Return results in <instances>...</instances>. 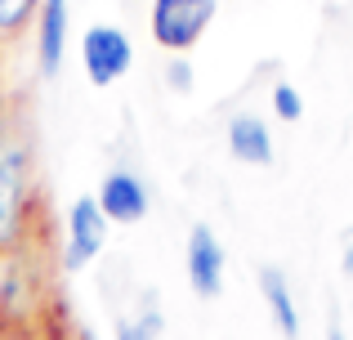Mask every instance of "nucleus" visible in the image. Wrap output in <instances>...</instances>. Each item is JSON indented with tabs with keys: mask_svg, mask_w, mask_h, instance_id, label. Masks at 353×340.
Returning <instances> with one entry per match:
<instances>
[{
	"mask_svg": "<svg viewBox=\"0 0 353 340\" xmlns=\"http://www.w3.org/2000/svg\"><path fill=\"white\" fill-rule=\"evenodd\" d=\"M27 215V143L9 121H0V251H14Z\"/></svg>",
	"mask_w": 353,
	"mask_h": 340,
	"instance_id": "obj_1",
	"label": "nucleus"
},
{
	"mask_svg": "<svg viewBox=\"0 0 353 340\" xmlns=\"http://www.w3.org/2000/svg\"><path fill=\"white\" fill-rule=\"evenodd\" d=\"M219 0H152V41L170 54H183L201 41Z\"/></svg>",
	"mask_w": 353,
	"mask_h": 340,
	"instance_id": "obj_2",
	"label": "nucleus"
},
{
	"mask_svg": "<svg viewBox=\"0 0 353 340\" xmlns=\"http://www.w3.org/2000/svg\"><path fill=\"white\" fill-rule=\"evenodd\" d=\"M130 63H134V45H130V36L121 32V27L94 23L81 36V68H85L90 86H99V90L117 86L130 72Z\"/></svg>",
	"mask_w": 353,
	"mask_h": 340,
	"instance_id": "obj_3",
	"label": "nucleus"
},
{
	"mask_svg": "<svg viewBox=\"0 0 353 340\" xmlns=\"http://www.w3.org/2000/svg\"><path fill=\"white\" fill-rule=\"evenodd\" d=\"M108 242V219L99 210L94 192L90 197H77L68 210V251H63V269L68 273H81Z\"/></svg>",
	"mask_w": 353,
	"mask_h": 340,
	"instance_id": "obj_4",
	"label": "nucleus"
},
{
	"mask_svg": "<svg viewBox=\"0 0 353 340\" xmlns=\"http://www.w3.org/2000/svg\"><path fill=\"white\" fill-rule=\"evenodd\" d=\"M183 269H188V287L197 296L210 300L224 291V246L210 224H192L188 246H183Z\"/></svg>",
	"mask_w": 353,
	"mask_h": 340,
	"instance_id": "obj_5",
	"label": "nucleus"
},
{
	"mask_svg": "<svg viewBox=\"0 0 353 340\" xmlns=\"http://www.w3.org/2000/svg\"><path fill=\"white\" fill-rule=\"evenodd\" d=\"M94 201H99L108 224H139L148 215V188L130 170H108L99 192H94Z\"/></svg>",
	"mask_w": 353,
	"mask_h": 340,
	"instance_id": "obj_6",
	"label": "nucleus"
},
{
	"mask_svg": "<svg viewBox=\"0 0 353 340\" xmlns=\"http://www.w3.org/2000/svg\"><path fill=\"white\" fill-rule=\"evenodd\" d=\"M68 27H72L68 0H41V14H36V68H41L45 81L59 77V68H63Z\"/></svg>",
	"mask_w": 353,
	"mask_h": 340,
	"instance_id": "obj_7",
	"label": "nucleus"
},
{
	"mask_svg": "<svg viewBox=\"0 0 353 340\" xmlns=\"http://www.w3.org/2000/svg\"><path fill=\"white\" fill-rule=\"evenodd\" d=\"M228 152L237 161H246V166H268L273 161V134H268V126L259 117L241 112L228 121Z\"/></svg>",
	"mask_w": 353,
	"mask_h": 340,
	"instance_id": "obj_8",
	"label": "nucleus"
},
{
	"mask_svg": "<svg viewBox=\"0 0 353 340\" xmlns=\"http://www.w3.org/2000/svg\"><path fill=\"white\" fill-rule=\"evenodd\" d=\"M259 291H264V300H268V314H273L277 332H282L286 340H295V336H300V309H295V296H291L286 273L273 269V264H264V269H259Z\"/></svg>",
	"mask_w": 353,
	"mask_h": 340,
	"instance_id": "obj_9",
	"label": "nucleus"
},
{
	"mask_svg": "<svg viewBox=\"0 0 353 340\" xmlns=\"http://www.w3.org/2000/svg\"><path fill=\"white\" fill-rule=\"evenodd\" d=\"M41 14V0H0V41L18 36L27 23H36Z\"/></svg>",
	"mask_w": 353,
	"mask_h": 340,
	"instance_id": "obj_10",
	"label": "nucleus"
},
{
	"mask_svg": "<svg viewBox=\"0 0 353 340\" xmlns=\"http://www.w3.org/2000/svg\"><path fill=\"white\" fill-rule=\"evenodd\" d=\"M117 340H157V332H161V314H143V318H117Z\"/></svg>",
	"mask_w": 353,
	"mask_h": 340,
	"instance_id": "obj_11",
	"label": "nucleus"
},
{
	"mask_svg": "<svg viewBox=\"0 0 353 340\" xmlns=\"http://www.w3.org/2000/svg\"><path fill=\"white\" fill-rule=\"evenodd\" d=\"M273 112L282 117V121H300L304 117V99H300V90H295L291 81H277L273 86Z\"/></svg>",
	"mask_w": 353,
	"mask_h": 340,
	"instance_id": "obj_12",
	"label": "nucleus"
},
{
	"mask_svg": "<svg viewBox=\"0 0 353 340\" xmlns=\"http://www.w3.org/2000/svg\"><path fill=\"white\" fill-rule=\"evenodd\" d=\"M165 86L179 90V94H188V90H192V68H188V59H179V54H174V59L165 63Z\"/></svg>",
	"mask_w": 353,
	"mask_h": 340,
	"instance_id": "obj_13",
	"label": "nucleus"
},
{
	"mask_svg": "<svg viewBox=\"0 0 353 340\" xmlns=\"http://www.w3.org/2000/svg\"><path fill=\"white\" fill-rule=\"evenodd\" d=\"M331 340H340V327H331Z\"/></svg>",
	"mask_w": 353,
	"mask_h": 340,
	"instance_id": "obj_14",
	"label": "nucleus"
}]
</instances>
